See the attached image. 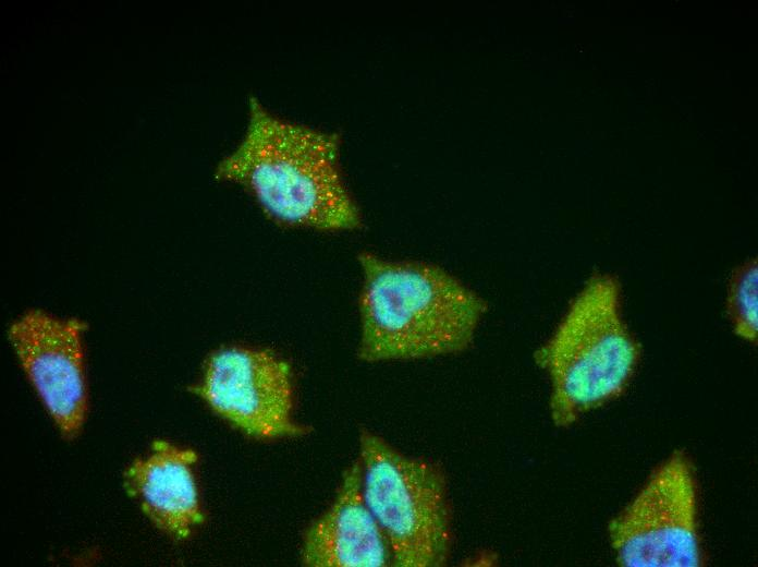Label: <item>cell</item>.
Masks as SVG:
<instances>
[{
  "label": "cell",
  "mask_w": 758,
  "mask_h": 567,
  "mask_svg": "<svg viewBox=\"0 0 758 567\" xmlns=\"http://www.w3.org/2000/svg\"><path fill=\"white\" fill-rule=\"evenodd\" d=\"M342 134L299 122L248 98L244 134L217 165V180L242 185L277 225L352 231L363 214L341 165Z\"/></svg>",
  "instance_id": "1"
},
{
  "label": "cell",
  "mask_w": 758,
  "mask_h": 567,
  "mask_svg": "<svg viewBox=\"0 0 758 567\" xmlns=\"http://www.w3.org/2000/svg\"><path fill=\"white\" fill-rule=\"evenodd\" d=\"M357 357L365 362L415 361L467 351L488 312L487 300L444 267L426 261L357 255Z\"/></svg>",
  "instance_id": "2"
},
{
  "label": "cell",
  "mask_w": 758,
  "mask_h": 567,
  "mask_svg": "<svg viewBox=\"0 0 758 567\" xmlns=\"http://www.w3.org/2000/svg\"><path fill=\"white\" fill-rule=\"evenodd\" d=\"M534 358L549 378V411L558 427L621 397L636 374L641 347L624 318L619 278L590 275Z\"/></svg>",
  "instance_id": "3"
},
{
  "label": "cell",
  "mask_w": 758,
  "mask_h": 567,
  "mask_svg": "<svg viewBox=\"0 0 758 567\" xmlns=\"http://www.w3.org/2000/svg\"><path fill=\"white\" fill-rule=\"evenodd\" d=\"M357 459L363 494L388 544L391 566L447 565L454 526L443 468L406 455L367 430L360 432Z\"/></svg>",
  "instance_id": "4"
},
{
  "label": "cell",
  "mask_w": 758,
  "mask_h": 567,
  "mask_svg": "<svg viewBox=\"0 0 758 567\" xmlns=\"http://www.w3.org/2000/svg\"><path fill=\"white\" fill-rule=\"evenodd\" d=\"M698 481L685 450L673 451L608 527L624 567H700Z\"/></svg>",
  "instance_id": "5"
},
{
  "label": "cell",
  "mask_w": 758,
  "mask_h": 567,
  "mask_svg": "<svg viewBox=\"0 0 758 567\" xmlns=\"http://www.w3.org/2000/svg\"><path fill=\"white\" fill-rule=\"evenodd\" d=\"M192 390L215 413L254 438H289L310 431L294 418L290 365L268 349L227 346L215 350Z\"/></svg>",
  "instance_id": "6"
},
{
  "label": "cell",
  "mask_w": 758,
  "mask_h": 567,
  "mask_svg": "<svg viewBox=\"0 0 758 567\" xmlns=\"http://www.w3.org/2000/svg\"><path fill=\"white\" fill-rule=\"evenodd\" d=\"M86 328L76 317L30 309L17 316L8 329L23 372L66 438L78 435L88 413Z\"/></svg>",
  "instance_id": "7"
},
{
  "label": "cell",
  "mask_w": 758,
  "mask_h": 567,
  "mask_svg": "<svg viewBox=\"0 0 758 567\" xmlns=\"http://www.w3.org/2000/svg\"><path fill=\"white\" fill-rule=\"evenodd\" d=\"M301 559L309 567L391 566L388 544L363 494L358 459L343 473L329 508L306 530Z\"/></svg>",
  "instance_id": "8"
},
{
  "label": "cell",
  "mask_w": 758,
  "mask_h": 567,
  "mask_svg": "<svg viewBox=\"0 0 758 567\" xmlns=\"http://www.w3.org/2000/svg\"><path fill=\"white\" fill-rule=\"evenodd\" d=\"M194 450L166 441L127 468L125 484L145 515L163 533L186 539L203 521Z\"/></svg>",
  "instance_id": "9"
},
{
  "label": "cell",
  "mask_w": 758,
  "mask_h": 567,
  "mask_svg": "<svg viewBox=\"0 0 758 567\" xmlns=\"http://www.w3.org/2000/svg\"><path fill=\"white\" fill-rule=\"evenodd\" d=\"M725 309L735 335L756 345L758 339L757 258H749L732 270L728 280Z\"/></svg>",
  "instance_id": "10"
}]
</instances>
